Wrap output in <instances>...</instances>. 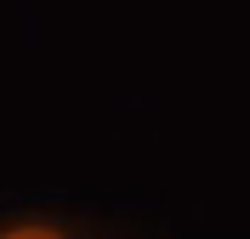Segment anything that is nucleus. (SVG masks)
Here are the masks:
<instances>
[{
    "mask_svg": "<svg viewBox=\"0 0 250 239\" xmlns=\"http://www.w3.org/2000/svg\"><path fill=\"white\" fill-rule=\"evenodd\" d=\"M0 239H68V234H62L57 222H34V217H29V222H6Z\"/></svg>",
    "mask_w": 250,
    "mask_h": 239,
    "instance_id": "nucleus-1",
    "label": "nucleus"
}]
</instances>
